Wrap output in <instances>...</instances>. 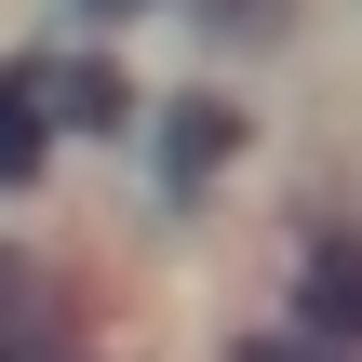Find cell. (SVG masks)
I'll return each mask as SVG.
<instances>
[{"mask_svg":"<svg viewBox=\"0 0 362 362\" xmlns=\"http://www.w3.org/2000/svg\"><path fill=\"white\" fill-rule=\"evenodd\" d=\"M40 349H54V296H40V269L0 255V362H40Z\"/></svg>","mask_w":362,"mask_h":362,"instance_id":"1","label":"cell"},{"mask_svg":"<svg viewBox=\"0 0 362 362\" xmlns=\"http://www.w3.org/2000/svg\"><path fill=\"white\" fill-rule=\"evenodd\" d=\"M309 336H362V255H309Z\"/></svg>","mask_w":362,"mask_h":362,"instance_id":"2","label":"cell"},{"mask_svg":"<svg viewBox=\"0 0 362 362\" xmlns=\"http://www.w3.org/2000/svg\"><path fill=\"white\" fill-rule=\"evenodd\" d=\"M242 362H336V349H242Z\"/></svg>","mask_w":362,"mask_h":362,"instance_id":"3","label":"cell"}]
</instances>
